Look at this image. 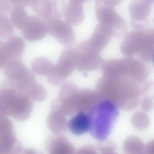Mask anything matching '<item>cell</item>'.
I'll list each match as a JSON object with an SVG mask.
<instances>
[{"label": "cell", "mask_w": 154, "mask_h": 154, "mask_svg": "<svg viewBox=\"0 0 154 154\" xmlns=\"http://www.w3.org/2000/svg\"><path fill=\"white\" fill-rule=\"evenodd\" d=\"M149 87L148 81L142 83L128 77L103 75L96 85V91L102 98L128 110L138 106L141 96L148 91Z\"/></svg>", "instance_id": "obj_1"}, {"label": "cell", "mask_w": 154, "mask_h": 154, "mask_svg": "<svg viewBox=\"0 0 154 154\" xmlns=\"http://www.w3.org/2000/svg\"><path fill=\"white\" fill-rule=\"evenodd\" d=\"M32 100L18 90L6 79L0 84V113L16 119L24 121L29 118L33 107Z\"/></svg>", "instance_id": "obj_2"}, {"label": "cell", "mask_w": 154, "mask_h": 154, "mask_svg": "<svg viewBox=\"0 0 154 154\" xmlns=\"http://www.w3.org/2000/svg\"><path fill=\"white\" fill-rule=\"evenodd\" d=\"M154 35L151 27L143 30L132 29L124 36L121 51L126 57L136 55L143 62H151L153 57Z\"/></svg>", "instance_id": "obj_3"}, {"label": "cell", "mask_w": 154, "mask_h": 154, "mask_svg": "<svg viewBox=\"0 0 154 154\" xmlns=\"http://www.w3.org/2000/svg\"><path fill=\"white\" fill-rule=\"evenodd\" d=\"M118 108L111 101L102 99L88 113L89 131L93 137L101 141L106 139L119 115Z\"/></svg>", "instance_id": "obj_4"}, {"label": "cell", "mask_w": 154, "mask_h": 154, "mask_svg": "<svg viewBox=\"0 0 154 154\" xmlns=\"http://www.w3.org/2000/svg\"><path fill=\"white\" fill-rule=\"evenodd\" d=\"M101 69L102 75L128 77L141 82H146L149 74L144 62L133 57L108 60Z\"/></svg>", "instance_id": "obj_5"}, {"label": "cell", "mask_w": 154, "mask_h": 154, "mask_svg": "<svg viewBox=\"0 0 154 154\" xmlns=\"http://www.w3.org/2000/svg\"><path fill=\"white\" fill-rule=\"evenodd\" d=\"M75 59L74 49L67 48L64 50L51 71L46 76L48 83L57 87L61 86L65 83L75 68Z\"/></svg>", "instance_id": "obj_6"}, {"label": "cell", "mask_w": 154, "mask_h": 154, "mask_svg": "<svg viewBox=\"0 0 154 154\" xmlns=\"http://www.w3.org/2000/svg\"><path fill=\"white\" fill-rule=\"evenodd\" d=\"M95 13L98 22L112 27L118 37L125 36L126 34L128 29L127 23L114 7L107 5L98 0H96Z\"/></svg>", "instance_id": "obj_7"}, {"label": "cell", "mask_w": 154, "mask_h": 154, "mask_svg": "<svg viewBox=\"0 0 154 154\" xmlns=\"http://www.w3.org/2000/svg\"><path fill=\"white\" fill-rule=\"evenodd\" d=\"M75 68L83 72L94 71L101 68L104 62L100 54L89 50L81 42L74 49Z\"/></svg>", "instance_id": "obj_8"}, {"label": "cell", "mask_w": 154, "mask_h": 154, "mask_svg": "<svg viewBox=\"0 0 154 154\" xmlns=\"http://www.w3.org/2000/svg\"><path fill=\"white\" fill-rule=\"evenodd\" d=\"M47 32L54 37L63 46L71 48L75 42L71 25L58 18H51L45 22Z\"/></svg>", "instance_id": "obj_9"}, {"label": "cell", "mask_w": 154, "mask_h": 154, "mask_svg": "<svg viewBox=\"0 0 154 154\" xmlns=\"http://www.w3.org/2000/svg\"><path fill=\"white\" fill-rule=\"evenodd\" d=\"M18 29L21 31L24 38L29 42L41 40L48 33L45 21L36 16L28 14Z\"/></svg>", "instance_id": "obj_10"}, {"label": "cell", "mask_w": 154, "mask_h": 154, "mask_svg": "<svg viewBox=\"0 0 154 154\" xmlns=\"http://www.w3.org/2000/svg\"><path fill=\"white\" fill-rule=\"evenodd\" d=\"M21 148L17 143L12 123L0 114V153L16 152L15 149Z\"/></svg>", "instance_id": "obj_11"}, {"label": "cell", "mask_w": 154, "mask_h": 154, "mask_svg": "<svg viewBox=\"0 0 154 154\" xmlns=\"http://www.w3.org/2000/svg\"><path fill=\"white\" fill-rule=\"evenodd\" d=\"M154 0H131L129 7L130 23L149 24L148 17Z\"/></svg>", "instance_id": "obj_12"}, {"label": "cell", "mask_w": 154, "mask_h": 154, "mask_svg": "<svg viewBox=\"0 0 154 154\" xmlns=\"http://www.w3.org/2000/svg\"><path fill=\"white\" fill-rule=\"evenodd\" d=\"M102 99L96 90L88 88L79 89L75 101L76 113L83 112L88 113Z\"/></svg>", "instance_id": "obj_13"}, {"label": "cell", "mask_w": 154, "mask_h": 154, "mask_svg": "<svg viewBox=\"0 0 154 154\" xmlns=\"http://www.w3.org/2000/svg\"><path fill=\"white\" fill-rule=\"evenodd\" d=\"M45 146L50 154H72L75 150L70 142L62 134L49 136L45 141Z\"/></svg>", "instance_id": "obj_14"}, {"label": "cell", "mask_w": 154, "mask_h": 154, "mask_svg": "<svg viewBox=\"0 0 154 154\" xmlns=\"http://www.w3.org/2000/svg\"><path fill=\"white\" fill-rule=\"evenodd\" d=\"M30 71L19 59H13L5 64L4 74L7 80L15 82L23 79Z\"/></svg>", "instance_id": "obj_15"}, {"label": "cell", "mask_w": 154, "mask_h": 154, "mask_svg": "<svg viewBox=\"0 0 154 154\" xmlns=\"http://www.w3.org/2000/svg\"><path fill=\"white\" fill-rule=\"evenodd\" d=\"M90 119L88 113L79 112L68 122V127L73 134L79 135L89 131Z\"/></svg>", "instance_id": "obj_16"}, {"label": "cell", "mask_w": 154, "mask_h": 154, "mask_svg": "<svg viewBox=\"0 0 154 154\" xmlns=\"http://www.w3.org/2000/svg\"><path fill=\"white\" fill-rule=\"evenodd\" d=\"M66 116L62 112L56 110H51L47 117L46 123L49 129L54 134H62L68 127V122Z\"/></svg>", "instance_id": "obj_17"}, {"label": "cell", "mask_w": 154, "mask_h": 154, "mask_svg": "<svg viewBox=\"0 0 154 154\" xmlns=\"http://www.w3.org/2000/svg\"><path fill=\"white\" fill-rule=\"evenodd\" d=\"M64 16L65 21L70 25H77L81 23L85 18L82 4L69 2Z\"/></svg>", "instance_id": "obj_18"}, {"label": "cell", "mask_w": 154, "mask_h": 154, "mask_svg": "<svg viewBox=\"0 0 154 154\" xmlns=\"http://www.w3.org/2000/svg\"><path fill=\"white\" fill-rule=\"evenodd\" d=\"M5 42L6 52L9 60L13 59H19L22 55L25 45L23 39L16 36H12Z\"/></svg>", "instance_id": "obj_19"}, {"label": "cell", "mask_w": 154, "mask_h": 154, "mask_svg": "<svg viewBox=\"0 0 154 154\" xmlns=\"http://www.w3.org/2000/svg\"><path fill=\"white\" fill-rule=\"evenodd\" d=\"M36 16L46 22L51 17L50 0H32L30 5Z\"/></svg>", "instance_id": "obj_20"}, {"label": "cell", "mask_w": 154, "mask_h": 154, "mask_svg": "<svg viewBox=\"0 0 154 154\" xmlns=\"http://www.w3.org/2000/svg\"><path fill=\"white\" fill-rule=\"evenodd\" d=\"M54 65L48 59L39 57L32 61L31 67L33 72L39 75L46 76L52 70Z\"/></svg>", "instance_id": "obj_21"}, {"label": "cell", "mask_w": 154, "mask_h": 154, "mask_svg": "<svg viewBox=\"0 0 154 154\" xmlns=\"http://www.w3.org/2000/svg\"><path fill=\"white\" fill-rule=\"evenodd\" d=\"M13 26L8 16L0 17V38L8 39L13 36Z\"/></svg>", "instance_id": "obj_22"}, {"label": "cell", "mask_w": 154, "mask_h": 154, "mask_svg": "<svg viewBox=\"0 0 154 154\" xmlns=\"http://www.w3.org/2000/svg\"><path fill=\"white\" fill-rule=\"evenodd\" d=\"M50 1L51 6V18L60 19L64 16L67 5L66 0H50Z\"/></svg>", "instance_id": "obj_23"}, {"label": "cell", "mask_w": 154, "mask_h": 154, "mask_svg": "<svg viewBox=\"0 0 154 154\" xmlns=\"http://www.w3.org/2000/svg\"><path fill=\"white\" fill-rule=\"evenodd\" d=\"M143 142L138 138L131 137L128 139L124 144L125 150L126 152H140L143 148Z\"/></svg>", "instance_id": "obj_24"}, {"label": "cell", "mask_w": 154, "mask_h": 154, "mask_svg": "<svg viewBox=\"0 0 154 154\" xmlns=\"http://www.w3.org/2000/svg\"><path fill=\"white\" fill-rule=\"evenodd\" d=\"M132 121L134 127L139 129L146 128L149 123L147 116L143 112H137L134 114Z\"/></svg>", "instance_id": "obj_25"}, {"label": "cell", "mask_w": 154, "mask_h": 154, "mask_svg": "<svg viewBox=\"0 0 154 154\" xmlns=\"http://www.w3.org/2000/svg\"><path fill=\"white\" fill-rule=\"evenodd\" d=\"M11 4L8 0H0V17L10 14L12 8Z\"/></svg>", "instance_id": "obj_26"}, {"label": "cell", "mask_w": 154, "mask_h": 154, "mask_svg": "<svg viewBox=\"0 0 154 154\" xmlns=\"http://www.w3.org/2000/svg\"><path fill=\"white\" fill-rule=\"evenodd\" d=\"M9 59L6 53L5 42H0V69L5 65Z\"/></svg>", "instance_id": "obj_27"}, {"label": "cell", "mask_w": 154, "mask_h": 154, "mask_svg": "<svg viewBox=\"0 0 154 154\" xmlns=\"http://www.w3.org/2000/svg\"><path fill=\"white\" fill-rule=\"evenodd\" d=\"M14 6H21L25 7L30 5L32 0H8Z\"/></svg>", "instance_id": "obj_28"}, {"label": "cell", "mask_w": 154, "mask_h": 154, "mask_svg": "<svg viewBox=\"0 0 154 154\" xmlns=\"http://www.w3.org/2000/svg\"><path fill=\"white\" fill-rule=\"evenodd\" d=\"M104 4L112 7L119 5L123 0H99Z\"/></svg>", "instance_id": "obj_29"}, {"label": "cell", "mask_w": 154, "mask_h": 154, "mask_svg": "<svg viewBox=\"0 0 154 154\" xmlns=\"http://www.w3.org/2000/svg\"><path fill=\"white\" fill-rule=\"evenodd\" d=\"M90 0H68L69 2H75L82 4L83 3L87 2Z\"/></svg>", "instance_id": "obj_30"}, {"label": "cell", "mask_w": 154, "mask_h": 154, "mask_svg": "<svg viewBox=\"0 0 154 154\" xmlns=\"http://www.w3.org/2000/svg\"><path fill=\"white\" fill-rule=\"evenodd\" d=\"M1 41V40H0V41Z\"/></svg>", "instance_id": "obj_31"}]
</instances>
